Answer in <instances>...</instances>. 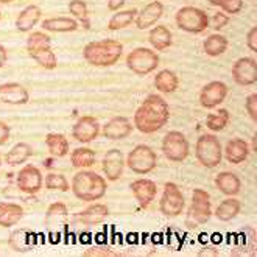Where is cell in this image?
<instances>
[{"mask_svg": "<svg viewBox=\"0 0 257 257\" xmlns=\"http://www.w3.org/2000/svg\"><path fill=\"white\" fill-rule=\"evenodd\" d=\"M45 145H47L49 153L53 158H64L70 150L67 138L59 133H50L45 136Z\"/></svg>", "mask_w": 257, "mask_h": 257, "instance_id": "cell-27", "label": "cell"}, {"mask_svg": "<svg viewBox=\"0 0 257 257\" xmlns=\"http://www.w3.org/2000/svg\"><path fill=\"white\" fill-rule=\"evenodd\" d=\"M7 61H8V52L4 45L0 44V67H4L7 64Z\"/></svg>", "mask_w": 257, "mask_h": 257, "instance_id": "cell-47", "label": "cell"}, {"mask_svg": "<svg viewBox=\"0 0 257 257\" xmlns=\"http://www.w3.org/2000/svg\"><path fill=\"white\" fill-rule=\"evenodd\" d=\"M24 217V207L16 203H0V226L2 228H11L18 224Z\"/></svg>", "mask_w": 257, "mask_h": 257, "instance_id": "cell-25", "label": "cell"}, {"mask_svg": "<svg viewBox=\"0 0 257 257\" xmlns=\"http://www.w3.org/2000/svg\"><path fill=\"white\" fill-rule=\"evenodd\" d=\"M131 131H133V125L126 117H112L109 122L103 125L101 133L106 139L120 141V139L128 138Z\"/></svg>", "mask_w": 257, "mask_h": 257, "instance_id": "cell-20", "label": "cell"}, {"mask_svg": "<svg viewBox=\"0 0 257 257\" xmlns=\"http://www.w3.org/2000/svg\"><path fill=\"white\" fill-rule=\"evenodd\" d=\"M155 86L158 87L159 92L162 94H172L178 89L179 86V80L176 77V73L173 70L164 69L161 72H158V75L155 77Z\"/></svg>", "mask_w": 257, "mask_h": 257, "instance_id": "cell-29", "label": "cell"}, {"mask_svg": "<svg viewBox=\"0 0 257 257\" xmlns=\"http://www.w3.org/2000/svg\"><path fill=\"white\" fill-rule=\"evenodd\" d=\"M229 89L223 81H210L200 90V104L206 109H214L224 101Z\"/></svg>", "mask_w": 257, "mask_h": 257, "instance_id": "cell-12", "label": "cell"}, {"mask_svg": "<svg viewBox=\"0 0 257 257\" xmlns=\"http://www.w3.org/2000/svg\"><path fill=\"white\" fill-rule=\"evenodd\" d=\"M125 165H128V169L138 175H148L156 169L158 156L153 148H150L148 145H138L128 153Z\"/></svg>", "mask_w": 257, "mask_h": 257, "instance_id": "cell-6", "label": "cell"}, {"mask_svg": "<svg viewBox=\"0 0 257 257\" xmlns=\"http://www.w3.org/2000/svg\"><path fill=\"white\" fill-rule=\"evenodd\" d=\"M148 41L150 44L153 45V49L158 50V52H164L167 50L172 42H173V36L170 33V30L164 25H156L150 30L148 33Z\"/></svg>", "mask_w": 257, "mask_h": 257, "instance_id": "cell-26", "label": "cell"}, {"mask_svg": "<svg viewBox=\"0 0 257 257\" xmlns=\"http://www.w3.org/2000/svg\"><path fill=\"white\" fill-rule=\"evenodd\" d=\"M184 207H186V200L181 189L175 183H165L159 201V209L162 215L170 218L178 217L184 212Z\"/></svg>", "mask_w": 257, "mask_h": 257, "instance_id": "cell-11", "label": "cell"}, {"mask_svg": "<svg viewBox=\"0 0 257 257\" xmlns=\"http://www.w3.org/2000/svg\"><path fill=\"white\" fill-rule=\"evenodd\" d=\"M101 169L108 181H117L122 178L123 169H125V156L118 148L109 150L106 155L103 156Z\"/></svg>", "mask_w": 257, "mask_h": 257, "instance_id": "cell-16", "label": "cell"}, {"mask_svg": "<svg viewBox=\"0 0 257 257\" xmlns=\"http://www.w3.org/2000/svg\"><path fill=\"white\" fill-rule=\"evenodd\" d=\"M69 11L70 14L75 18V19H78L86 30L90 28V22H89V13H87V5L83 2V0H72V2L69 4Z\"/></svg>", "mask_w": 257, "mask_h": 257, "instance_id": "cell-37", "label": "cell"}, {"mask_svg": "<svg viewBox=\"0 0 257 257\" xmlns=\"http://www.w3.org/2000/svg\"><path fill=\"white\" fill-rule=\"evenodd\" d=\"M0 167H2V156H0Z\"/></svg>", "mask_w": 257, "mask_h": 257, "instance_id": "cell-49", "label": "cell"}, {"mask_svg": "<svg viewBox=\"0 0 257 257\" xmlns=\"http://www.w3.org/2000/svg\"><path fill=\"white\" fill-rule=\"evenodd\" d=\"M44 186V178L42 173L38 167L28 164L25 167L21 169V172L18 173V187L28 195H35L38 193Z\"/></svg>", "mask_w": 257, "mask_h": 257, "instance_id": "cell-15", "label": "cell"}, {"mask_svg": "<svg viewBox=\"0 0 257 257\" xmlns=\"http://www.w3.org/2000/svg\"><path fill=\"white\" fill-rule=\"evenodd\" d=\"M170 120V106L161 95H148L134 114V126L144 134L162 130Z\"/></svg>", "mask_w": 257, "mask_h": 257, "instance_id": "cell-1", "label": "cell"}, {"mask_svg": "<svg viewBox=\"0 0 257 257\" xmlns=\"http://www.w3.org/2000/svg\"><path fill=\"white\" fill-rule=\"evenodd\" d=\"M2 4H10V2H13V0H0Z\"/></svg>", "mask_w": 257, "mask_h": 257, "instance_id": "cell-48", "label": "cell"}, {"mask_svg": "<svg viewBox=\"0 0 257 257\" xmlns=\"http://www.w3.org/2000/svg\"><path fill=\"white\" fill-rule=\"evenodd\" d=\"M0 100L7 104L21 106V104L28 103L30 94L19 83H5V84H0Z\"/></svg>", "mask_w": 257, "mask_h": 257, "instance_id": "cell-18", "label": "cell"}, {"mask_svg": "<svg viewBox=\"0 0 257 257\" xmlns=\"http://www.w3.org/2000/svg\"><path fill=\"white\" fill-rule=\"evenodd\" d=\"M70 161L75 169H89L95 164V151L87 147L75 148L70 155Z\"/></svg>", "mask_w": 257, "mask_h": 257, "instance_id": "cell-31", "label": "cell"}, {"mask_svg": "<svg viewBox=\"0 0 257 257\" xmlns=\"http://www.w3.org/2000/svg\"><path fill=\"white\" fill-rule=\"evenodd\" d=\"M195 156L206 169L218 167L223 159V148L217 136L214 134L200 136L195 145Z\"/></svg>", "mask_w": 257, "mask_h": 257, "instance_id": "cell-5", "label": "cell"}, {"mask_svg": "<svg viewBox=\"0 0 257 257\" xmlns=\"http://www.w3.org/2000/svg\"><path fill=\"white\" fill-rule=\"evenodd\" d=\"M176 25L187 33H203L209 27V16L200 8L183 7L176 13Z\"/></svg>", "mask_w": 257, "mask_h": 257, "instance_id": "cell-7", "label": "cell"}, {"mask_svg": "<svg viewBox=\"0 0 257 257\" xmlns=\"http://www.w3.org/2000/svg\"><path fill=\"white\" fill-rule=\"evenodd\" d=\"M164 14V5L159 2V0H155V2L148 4L142 11H138V16L134 19V24L139 30H147L153 27Z\"/></svg>", "mask_w": 257, "mask_h": 257, "instance_id": "cell-19", "label": "cell"}, {"mask_svg": "<svg viewBox=\"0 0 257 257\" xmlns=\"http://www.w3.org/2000/svg\"><path fill=\"white\" fill-rule=\"evenodd\" d=\"M100 123L92 115H83L75 122L72 128V138L80 144H89L98 138Z\"/></svg>", "mask_w": 257, "mask_h": 257, "instance_id": "cell-13", "label": "cell"}, {"mask_svg": "<svg viewBox=\"0 0 257 257\" xmlns=\"http://www.w3.org/2000/svg\"><path fill=\"white\" fill-rule=\"evenodd\" d=\"M0 16H2V14H0Z\"/></svg>", "mask_w": 257, "mask_h": 257, "instance_id": "cell-50", "label": "cell"}, {"mask_svg": "<svg viewBox=\"0 0 257 257\" xmlns=\"http://www.w3.org/2000/svg\"><path fill=\"white\" fill-rule=\"evenodd\" d=\"M123 53V45L115 39H101L89 42L84 50V59L95 67H109L114 66Z\"/></svg>", "mask_w": 257, "mask_h": 257, "instance_id": "cell-3", "label": "cell"}, {"mask_svg": "<svg viewBox=\"0 0 257 257\" xmlns=\"http://www.w3.org/2000/svg\"><path fill=\"white\" fill-rule=\"evenodd\" d=\"M70 189L73 195L81 201H97L106 195L108 184H106V179L101 175L81 169L73 176Z\"/></svg>", "mask_w": 257, "mask_h": 257, "instance_id": "cell-2", "label": "cell"}, {"mask_svg": "<svg viewBox=\"0 0 257 257\" xmlns=\"http://www.w3.org/2000/svg\"><path fill=\"white\" fill-rule=\"evenodd\" d=\"M246 45H248V49L251 52H257V27H252L249 32H248Z\"/></svg>", "mask_w": 257, "mask_h": 257, "instance_id": "cell-44", "label": "cell"}, {"mask_svg": "<svg viewBox=\"0 0 257 257\" xmlns=\"http://www.w3.org/2000/svg\"><path fill=\"white\" fill-rule=\"evenodd\" d=\"M10 134H11V131H10V126H8L5 122H2V120H0V147L5 145V144L8 142V139H10Z\"/></svg>", "mask_w": 257, "mask_h": 257, "instance_id": "cell-45", "label": "cell"}, {"mask_svg": "<svg viewBox=\"0 0 257 257\" xmlns=\"http://www.w3.org/2000/svg\"><path fill=\"white\" fill-rule=\"evenodd\" d=\"M215 187L226 196H235L241 190V181L232 172H221L215 178Z\"/></svg>", "mask_w": 257, "mask_h": 257, "instance_id": "cell-24", "label": "cell"}, {"mask_svg": "<svg viewBox=\"0 0 257 257\" xmlns=\"http://www.w3.org/2000/svg\"><path fill=\"white\" fill-rule=\"evenodd\" d=\"M45 187L50 190H59V192H69L70 184L67 178L63 173H49L45 176Z\"/></svg>", "mask_w": 257, "mask_h": 257, "instance_id": "cell-38", "label": "cell"}, {"mask_svg": "<svg viewBox=\"0 0 257 257\" xmlns=\"http://www.w3.org/2000/svg\"><path fill=\"white\" fill-rule=\"evenodd\" d=\"M83 255L84 257H118V254L109 248H90L84 251Z\"/></svg>", "mask_w": 257, "mask_h": 257, "instance_id": "cell-42", "label": "cell"}, {"mask_svg": "<svg viewBox=\"0 0 257 257\" xmlns=\"http://www.w3.org/2000/svg\"><path fill=\"white\" fill-rule=\"evenodd\" d=\"M231 120V114L228 109H218L217 112H212L209 114L207 118H206V126L210 130V131H221L226 128V125L229 123Z\"/></svg>", "mask_w": 257, "mask_h": 257, "instance_id": "cell-36", "label": "cell"}, {"mask_svg": "<svg viewBox=\"0 0 257 257\" xmlns=\"http://www.w3.org/2000/svg\"><path fill=\"white\" fill-rule=\"evenodd\" d=\"M136 16H138V10H136V8L115 13L114 16L111 18L109 24H108V28L111 30V32H117V30H122V28L131 25L134 22Z\"/></svg>", "mask_w": 257, "mask_h": 257, "instance_id": "cell-35", "label": "cell"}, {"mask_svg": "<svg viewBox=\"0 0 257 257\" xmlns=\"http://www.w3.org/2000/svg\"><path fill=\"white\" fill-rule=\"evenodd\" d=\"M126 66L136 75H148L158 69L159 56L155 50L139 47L126 56Z\"/></svg>", "mask_w": 257, "mask_h": 257, "instance_id": "cell-10", "label": "cell"}, {"mask_svg": "<svg viewBox=\"0 0 257 257\" xmlns=\"http://www.w3.org/2000/svg\"><path fill=\"white\" fill-rule=\"evenodd\" d=\"M131 192L136 196V200L141 204V207L147 209L153 200L156 198V193H158V186L155 181L151 179H136L131 183Z\"/></svg>", "mask_w": 257, "mask_h": 257, "instance_id": "cell-17", "label": "cell"}, {"mask_svg": "<svg viewBox=\"0 0 257 257\" xmlns=\"http://www.w3.org/2000/svg\"><path fill=\"white\" fill-rule=\"evenodd\" d=\"M109 215V207L106 204L101 203H95L90 204L89 207H86L81 212H78L75 215V220H77L78 224H84V226H94L98 224L101 221H104Z\"/></svg>", "mask_w": 257, "mask_h": 257, "instance_id": "cell-21", "label": "cell"}, {"mask_svg": "<svg viewBox=\"0 0 257 257\" xmlns=\"http://www.w3.org/2000/svg\"><path fill=\"white\" fill-rule=\"evenodd\" d=\"M162 153L170 162H183L190 153V145L181 131H169L162 139Z\"/></svg>", "mask_w": 257, "mask_h": 257, "instance_id": "cell-9", "label": "cell"}, {"mask_svg": "<svg viewBox=\"0 0 257 257\" xmlns=\"http://www.w3.org/2000/svg\"><path fill=\"white\" fill-rule=\"evenodd\" d=\"M45 32H52V33H69L78 30V22L72 19V18H50L42 21L41 25Z\"/></svg>", "mask_w": 257, "mask_h": 257, "instance_id": "cell-28", "label": "cell"}, {"mask_svg": "<svg viewBox=\"0 0 257 257\" xmlns=\"http://www.w3.org/2000/svg\"><path fill=\"white\" fill-rule=\"evenodd\" d=\"M245 109H246V112L251 117L252 122H257V94H251L246 97Z\"/></svg>", "mask_w": 257, "mask_h": 257, "instance_id": "cell-43", "label": "cell"}, {"mask_svg": "<svg viewBox=\"0 0 257 257\" xmlns=\"http://www.w3.org/2000/svg\"><path fill=\"white\" fill-rule=\"evenodd\" d=\"M67 206L64 203H53L50 204V207L47 209V214H45V220H47V224L50 228H59L63 226L67 220Z\"/></svg>", "mask_w": 257, "mask_h": 257, "instance_id": "cell-34", "label": "cell"}, {"mask_svg": "<svg viewBox=\"0 0 257 257\" xmlns=\"http://www.w3.org/2000/svg\"><path fill=\"white\" fill-rule=\"evenodd\" d=\"M52 39L44 32H33L27 38V52L30 58L47 70H53L58 66V59L55 52L50 47Z\"/></svg>", "mask_w": 257, "mask_h": 257, "instance_id": "cell-4", "label": "cell"}, {"mask_svg": "<svg viewBox=\"0 0 257 257\" xmlns=\"http://www.w3.org/2000/svg\"><path fill=\"white\" fill-rule=\"evenodd\" d=\"M212 215L210 207V195L203 189H195L192 192V203L187 212V224L189 226H201L207 223Z\"/></svg>", "mask_w": 257, "mask_h": 257, "instance_id": "cell-8", "label": "cell"}, {"mask_svg": "<svg viewBox=\"0 0 257 257\" xmlns=\"http://www.w3.org/2000/svg\"><path fill=\"white\" fill-rule=\"evenodd\" d=\"M249 144L243 139H232L226 144L224 148V158L231 164H241L245 162L249 156Z\"/></svg>", "mask_w": 257, "mask_h": 257, "instance_id": "cell-22", "label": "cell"}, {"mask_svg": "<svg viewBox=\"0 0 257 257\" xmlns=\"http://www.w3.org/2000/svg\"><path fill=\"white\" fill-rule=\"evenodd\" d=\"M41 16H42V11L39 7L36 5H30L27 8H24L19 16L16 19V28L22 33H28L32 32L33 27H36L41 21Z\"/></svg>", "mask_w": 257, "mask_h": 257, "instance_id": "cell-23", "label": "cell"}, {"mask_svg": "<svg viewBox=\"0 0 257 257\" xmlns=\"http://www.w3.org/2000/svg\"><path fill=\"white\" fill-rule=\"evenodd\" d=\"M33 155V148L25 142H19L14 145L5 155V162L8 165H22Z\"/></svg>", "mask_w": 257, "mask_h": 257, "instance_id": "cell-30", "label": "cell"}, {"mask_svg": "<svg viewBox=\"0 0 257 257\" xmlns=\"http://www.w3.org/2000/svg\"><path fill=\"white\" fill-rule=\"evenodd\" d=\"M240 201L235 200L234 196H229L228 200L221 201L217 209H215V217L220 221H231L232 218H235L240 212Z\"/></svg>", "mask_w": 257, "mask_h": 257, "instance_id": "cell-32", "label": "cell"}, {"mask_svg": "<svg viewBox=\"0 0 257 257\" xmlns=\"http://www.w3.org/2000/svg\"><path fill=\"white\" fill-rule=\"evenodd\" d=\"M10 245L14 251L24 252L30 249V238L27 231H14L10 235Z\"/></svg>", "mask_w": 257, "mask_h": 257, "instance_id": "cell-39", "label": "cell"}, {"mask_svg": "<svg viewBox=\"0 0 257 257\" xmlns=\"http://www.w3.org/2000/svg\"><path fill=\"white\" fill-rule=\"evenodd\" d=\"M125 5V0H108V8L111 11H118Z\"/></svg>", "mask_w": 257, "mask_h": 257, "instance_id": "cell-46", "label": "cell"}, {"mask_svg": "<svg viewBox=\"0 0 257 257\" xmlns=\"http://www.w3.org/2000/svg\"><path fill=\"white\" fill-rule=\"evenodd\" d=\"M229 24V16L226 13H215L212 19H209V25H212L214 30H221Z\"/></svg>", "mask_w": 257, "mask_h": 257, "instance_id": "cell-41", "label": "cell"}, {"mask_svg": "<svg viewBox=\"0 0 257 257\" xmlns=\"http://www.w3.org/2000/svg\"><path fill=\"white\" fill-rule=\"evenodd\" d=\"M203 50L207 56H220L228 50V39L223 35H210L203 42Z\"/></svg>", "mask_w": 257, "mask_h": 257, "instance_id": "cell-33", "label": "cell"}, {"mask_svg": "<svg viewBox=\"0 0 257 257\" xmlns=\"http://www.w3.org/2000/svg\"><path fill=\"white\" fill-rule=\"evenodd\" d=\"M232 78L240 86H252L257 81V63L251 56L240 58L232 66Z\"/></svg>", "mask_w": 257, "mask_h": 257, "instance_id": "cell-14", "label": "cell"}, {"mask_svg": "<svg viewBox=\"0 0 257 257\" xmlns=\"http://www.w3.org/2000/svg\"><path fill=\"white\" fill-rule=\"evenodd\" d=\"M214 7H220L224 13L237 14L243 8V0H209Z\"/></svg>", "mask_w": 257, "mask_h": 257, "instance_id": "cell-40", "label": "cell"}]
</instances>
